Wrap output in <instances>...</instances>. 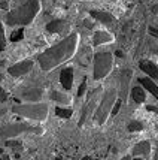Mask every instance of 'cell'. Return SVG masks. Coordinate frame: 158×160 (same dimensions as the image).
Wrapping results in <instances>:
<instances>
[{"mask_svg":"<svg viewBox=\"0 0 158 160\" xmlns=\"http://www.w3.org/2000/svg\"><path fill=\"white\" fill-rule=\"evenodd\" d=\"M85 90H87V81L84 79V82L79 85V90H78V98H82V94L85 93Z\"/></svg>","mask_w":158,"mask_h":160,"instance_id":"25","label":"cell"},{"mask_svg":"<svg viewBox=\"0 0 158 160\" xmlns=\"http://www.w3.org/2000/svg\"><path fill=\"white\" fill-rule=\"evenodd\" d=\"M51 98H52V100L58 102V103H67V102H69L67 96H64L63 93H58V91H52V93H51Z\"/></svg>","mask_w":158,"mask_h":160,"instance_id":"19","label":"cell"},{"mask_svg":"<svg viewBox=\"0 0 158 160\" xmlns=\"http://www.w3.org/2000/svg\"><path fill=\"white\" fill-rule=\"evenodd\" d=\"M149 151H151V144L148 141H143V142H139L137 145L134 147L133 156H148Z\"/></svg>","mask_w":158,"mask_h":160,"instance_id":"12","label":"cell"},{"mask_svg":"<svg viewBox=\"0 0 158 160\" xmlns=\"http://www.w3.org/2000/svg\"><path fill=\"white\" fill-rule=\"evenodd\" d=\"M119 108H121V100H118V102H115V103H113V106H112V111H110V115H117L118 111H119Z\"/></svg>","mask_w":158,"mask_h":160,"instance_id":"24","label":"cell"},{"mask_svg":"<svg viewBox=\"0 0 158 160\" xmlns=\"http://www.w3.org/2000/svg\"><path fill=\"white\" fill-rule=\"evenodd\" d=\"M39 9H41L39 0H27L24 5H21L20 8L7 14L6 22L9 26H26L33 21Z\"/></svg>","mask_w":158,"mask_h":160,"instance_id":"2","label":"cell"},{"mask_svg":"<svg viewBox=\"0 0 158 160\" xmlns=\"http://www.w3.org/2000/svg\"><path fill=\"white\" fill-rule=\"evenodd\" d=\"M128 130L130 132H140V130H143V124L140 123V121H130L128 123Z\"/></svg>","mask_w":158,"mask_h":160,"instance_id":"20","label":"cell"},{"mask_svg":"<svg viewBox=\"0 0 158 160\" xmlns=\"http://www.w3.org/2000/svg\"><path fill=\"white\" fill-rule=\"evenodd\" d=\"M22 98L27 99V100H39L42 98V91L36 90V88H30V90L22 93Z\"/></svg>","mask_w":158,"mask_h":160,"instance_id":"17","label":"cell"},{"mask_svg":"<svg viewBox=\"0 0 158 160\" xmlns=\"http://www.w3.org/2000/svg\"><path fill=\"white\" fill-rule=\"evenodd\" d=\"M0 79H2V75H0Z\"/></svg>","mask_w":158,"mask_h":160,"instance_id":"34","label":"cell"},{"mask_svg":"<svg viewBox=\"0 0 158 160\" xmlns=\"http://www.w3.org/2000/svg\"><path fill=\"white\" fill-rule=\"evenodd\" d=\"M6 99H7V96H6V93H5V90L0 88V102H6Z\"/></svg>","mask_w":158,"mask_h":160,"instance_id":"27","label":"cell"},{"mask_svg":"<svg viewBox=\"0 0 158 160\" xmlns=\"http://www.w3.org/2000/svg\"><path fill=\"white\" fill-rule=\"evenodd\" d=\"M151 49L155 52V54H158V45H151Z\"/></svg>","mask_w":158,"mask_h":160,"instance_id":"30","label":"cell"},{"mask_svg":"<svg viewBox=\"0 0 158 160\" xmlns=\"http://www.w3.org/2000/svg\"><path fill=\"white\" fill-rule=\"evenodd\" d=\"M115 98H117V93L115 90H109L106 94H104L102 103L98 106V109L94 114V118L98 124H104V121L108 120V117L110 115V111H112V106L115 103Z\"/></svg>","mask_w":158,"mask_h":160,"instance_id":"5","label":"cell"},{"mask_svg":"<svg viewBox=\"0 0 158 160\" xmlns=\"http://www.w3.org/2000/svg\"><path fill=\"white\" fill-rule=\"evenodd\" d=\"M60 82H61L64 90H70L73 84V69L72 68H64L60 73Z\"/></svg>","mask_w":158,"mask_h":160,"instance_id":"9","label":"cell"},{"mask_svg":"<svg viewBox=\"0 0 158 160\" xmlns=\"http://www.w3.org/2000/svg\"><path fill=\"white\" fill-rule=\"evenodd\" d=\"M148 111H152V112H155L158 115V108H155V106H148Z\"/></svg>","mask_w":158,"mask_h":160,"instance_id":"29","label":"cell"},{"mask_svg":"<svg viewBox=\"0 0 158 160\" xmlns=\"http://www.w3.org/2000/svg\"><path fill=\"white\" fill-rule=\"evenodd\" d=\"M139 84L143 85V88H146L151 94H154V98L158 100V85L154 81H151L149 78H139Z\"/></svg>","mask_w":158,"mask_h":160,"instance_id":"11","label":"cell"},{"mask_svg":"<svg viewBox=\"0 0 158 160\" xmlns=\"http://www.w3.org/2000/svg\"><path fill=\"white\" fill-rule=\"evenodd\" d=\"M112 64H113V58H112L110 52H108V51L97 52L94 57V78L96 79L104 78L110 72Z\"/></svg>","mask_w":158,"mask_h":160,"instance_id":"4","label":"cell"},{"mask_svg":"<svg viewBox=\"0 0 158 160\" xmlns=\"http://www.w3.org/2000/svg\"><path fill=\"white\" fill-rule=\"evenodd\" d=\"M66 26V22L61 20H54L51 21L48 26H46V30H48L49 33H57V32H60V30H63V27Z\"/></svg>","mask_w":158,"mask_h":160,"instance_id":"16","label":"cell"},{"mask_svg":"<svg viewBox=\"0 0 158 160\" xmlns=\"http://www.w3.org/2000/svg\"><path fill=\"white\" fill-rule=\"evenodd\" d=\"M0 8H3V9H5V8H7V3H6V2H3V3H0Z\"/></svg>","mask_w":158,"mask_h":160,"instance_id":"31","label":"cell"},{"mask_svg":"<svg viewBox=\"0 0 158 160\" xmlns=\"http://www.w3.org/2000/svg\"><path fill=\"white\" fill-rule=\"evenodd\" d=\"M149 33H151L152 36H157V38H158V30H157V28H154V27H149Z\"/></svg>","mask_w":158,"mask_h":160,"instance_id":"28","label":"cell"},{"mask_svg":"<svg viewBox=\"0 0 158 160\" xmlns=\"http://www.w3.org/2000/svg\"><path fill=\"white\" fill-rule=\"evenodd\" d=\"M133 72L130 69H124L121 73H119V84H121V90H119V94H121V100H125L127 99V93H128V85H130V79Z\"/></svg>","mask_w":158,"mask_h":160,"instance_id":"7","label":"cell"},{"mask_svg":"<svg viewBox=\"0 0 158 160\" xmlns=\"http://www.w3.org/2000/svg\"><path fill=\"white\" fill-rule=\"evenodd\" d=\"M55 114L61 118H70L72 117V111L70 109H64V108H57L55 109Z\"/></svg>","mask_w":158,"mask_h":160,"instance_id":"21","label":"cell"},{"mask_svg":"<svg viewBox=\"0 0 158 160\" xmlns=\"http://www.w3.org/2000/svg\"><path fill=\"white\" fill-rule=\"evenodd\" d=\"M139 68L143 70L145 73H148L149 77L158 79V68L152 62H149V60H142V62L139 63Z\"/></svg>","mask_w":158,"mask_h":160,"instance_id":"10","label":"cell"},{"mask_svg":"<svg viewBox=\"0 0 158 160\" xmlns=\"http://www.w3.org/2000/svg\"><path fill=\"white\" fill-rule=\"evenodd\" d=\"M115 54H117L118 57H122V52H121V51H117V52H115Z\"/></svg>","mask_w":158,"mask_h":160,"instance_id":"32","label":"cell"},{"mask_svg":"<svg viewBox=\"0 0 158 160\" xmlns=\"http://www.w3.org/2000/svg\"><path fill=\"white\" fill-rule=\"evenodd\" d=\"M6 47V41H5V30H3V26L0 22V51H3Z\"/></svg>","mask_w":158,"mask_h":160,"instance_id":"23","label":"cell"},{"mask_svg":"<svg viewBox=\"0 0 158 160\" xmlns=\"http://www.w3.org/2000/svg\"><path fill=\"white\" fill-rule=\"evenodd\" d=\"M113 41V36L108 32H96L94 33V45H102Z\"/></svg>","mask_w":158,"mask_h":160,"instance_id":"13","label":"cell"},{"mask_svg":"<svg viewBox=\"0 0 158 160\" xmlns=\"http://www.w3.org/2000/svg\"><path fill=\"white\" fill-rule=\"evenodd\" d=\"M22 36H24V28H20V30H17L15 33H12L11 36V41L12 42H18L22 39Z\"/></svg>","mask_w":158,"mask_h":160,"instance_id":"22","label":"cell"},{"mask_svg":"<svg viewBox=\"0 0 158 160\" xmlns=\"http://www.w3.org/2000/svg\"><path fill=\"white\" fill-rule=\"evenodd\" d=\"M6 145L7 147H21L20 141H6Z\"/></svg>","mask_w":158,"mask_h":160,"instance_id":"26","label":"cell"},{"mask_svg":"<svg viewBox=\"0 0 158 160\" xmlns=\"http://www.w3.org/2000/svg\"><path fill=\"white\" fill-rule=\"evenodd\" d=\"M91 15L96 18V20L102 21L103 24H112L113 22V17L110 14H108V12H100V11H93L91 12Z\"/></svg>","mask_w":158,"mask_h":160,"instance_id":"14","label":"cell"},{"mask_svg":"<svg viewBox=\"0 0 158 160\" xmlns=\"http://www.w3.org/2000/svg\"><path fill=\"white\" fill-rule=\"evenodd\" d=\"M36 133V135H42L43 130L41 127H33L30 124H24V123H15V124H7L5 127L0 129V135L5 136V138H11V136H17L20 133Z\"/></svg>","mask_w":158,"mask_h":160,"instance_id":"6","label":"cell"},{"mask_svg":"<svg viewBox=\"0 0 158 160\" xmlns=\"http://www.w3.org/2000/svg\"><path fill=\"white\" fill-rule=\"evenodd\" d=\"M76 45H78V35L73 33V35L67 36L64 41L54 45L52 48L46 49L45 52H42L39 56L37 60H39L41 68L43 70H52L58 64L69 60L70 57L75 54Z\"/></svg>","mask_w":158,"mask_h":160,"instance_id":"1","label":"cell"},{"mask_svg":"<svg viewBox=\"0 0 158 160\" xmlns=\"http://www.w3.org/2000/svg\"><path fill=\"white\" fill-rule=\"evenodd\" d=\"M93 108H94V99H91L89 103L85 106V109H82V115H81V120H79V126H84L85 120H87V117H88V114L93 111Z\"/></svg>","mask_w":158,"mask_h":160,"instance_id":"18","label":"cell"},{"mask_svg":"<svg viewBox=\"0 0 158 160\" xmlns=\"http://www.w3.org/2000/svg\"><path fill=\"white\" fill-rule=\"evenodd\" d=\"M12 112L27 117L31 120H45L48 115V105L45 103H33V105H18L12 108Z\"/></svg>","mask_w":158,"mask_h":160,"instance_id":"3","label":"cell"},{"mask_svg":"<svg viewBox=\"0 0 158 160\" xmlns=\"http://www.w3.org/2000/svg\"><path fill=\"white\" fill-rule=\"evenodd\" d=\"M33 68V62H30V60H24V62H20L14 64L12 68H9V73L12 75V77H21V75H24V73H28L30 70Z\"/></svg>","mask_w":158,"mask_h":160,"instance_id":"8","label":"cell"},{"mask_svg":"<svg viewBox=\"0 0 158 160\" xmlns=\"http://www.w3.org/2000/svg\"><path fill=\"white\" fill-rule=\"evenodd\" d=\"M131 98H133L134 102H137V103L145 102V99H146V96H145V88H142L140 85L133 87V90H131Z\"/></svg>","mask_w":158,"mask_h":160,"instance_id":"15","label":"cell"},{"mask_svg":"<svg viewBox=\"0 0 158 160\" xmlns=\"http://www.w3.org/2000/svg\"><path fill=\"white\" fill-rule=\"evenodd\" d=\"M3 64H5V62H0V68H2V66H3Z\"/></svg>","mask_w":158,"mask_h":160,"instance_id":"33","label":"cell"}]
</instances>
